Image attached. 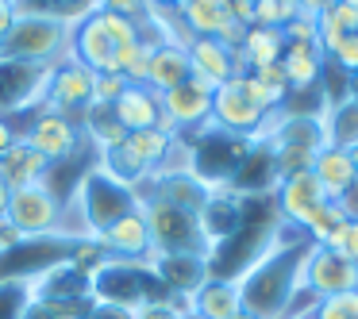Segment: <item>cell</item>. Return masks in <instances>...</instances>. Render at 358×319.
Returning a JSON list of instances; mask_svg holds the SVG:
<instances>
[{
  "label": "cell",
  "mask_w": 358,
  "mask_h": 319,
  "mask_svg": "<svg viewBox=\"0 0 358 319\" xmlns=\"http://www.w3.org/2000/svg\"><path fill=\"white\" fill-rule=\"evenodd\" d=\"M301 262H304V250H296L293 258H278V262H273V254H262L247 269V277L239 281L243 308L262 319H281L293 292L301 288Z\"/></svg>",
  "instance_id": "cell-1"
},
{
  "label": "cell",
  "mask_w": 358,
  "mask_h": 319,
  "mask_svg": "<svg viewBox=\"0 0 358 319\" xmlns=\"http://www.w3.org/2000/svg\"><path fill=\"white\" fill-rule=\"evenodd\" d=\"M139 212L147 219L150 231V250L155 254H189V258H208V239L201 231V216L189 208L162 200V196H147L139 200Z\"/></svg>",
  "instance_id": "cell-2"
},
{
  "label": "cell",
  "mask_w": 358,
  "mask_h": 319,
  "mask_svg": "<svg viewBox=\"0 0 358 319\" xmlns=\"http://www.w3.org/2000/svg\"><path fill=\"white\" fill-rule=\"evenodd\" d=\"M0 58L31 62V66H58L70 58V27L47 16L20 12L12 31L0 39Z\"/></svg>",
  "instance_id": "cell-3"
},
{
  "label": "cell",
  "mask_w": 358,
  "mask_h": 319,
  "mask_svg": "<svg viewBox=\"0 0 358 319\" xmlns=\"http://www.w3.org/2000/svg\"><path fill=\"white\" fill-rule=\"evenodd\" d=\"M139 200L143 196L135 193V188L120 185L104 165H96L78 188V204H81V212H85V235L89 239H101L116 219H124L127 212L139 208Z\"/></svg>",
  "instance_id": "cell-4"
},
{
  "label": "cell",
  "mask_w": 358,
  "mask_h": 319,
  "mask_svg": "<svg viewBox=\"0 0 358 319\" xmlns=\"http://www.w3.org/2000/svg\"><path fill=\"white\" fill-rule=\"evenodd\" d=\"M301 288H308L316 300H327V296H339V292H358V265L327 246H308L301 262Z\"/></svg>",
  "instance_id": "cell-5"
},
{
  "label": "cell",
  "mask_w": 358,
  "mask_h": 319,
  "mask_svg": "<svg viewBox=\"0 0 358 319\" xmlns=\"http://www.w3.org/2000/svg\"><path fill=\"white\" fill-rule=\"evenodd\" d=\"M4 216L12 219V227L24 239H39V235L58 231V223H62V200H58V193L50 185L16 188Z\"/></svg>",
  "instance_id": "cell-6"
},
{
  "label": "cell",
  "mask_w": 358,
  "mask_h": 319,
  "mask_svg": "<svg viewBox=\"0 0 358 319\" xmlns=\"http://www.w3.org/2000/svg\"><path fill=\"white\" fill-rule=\"evenodd\" d=\"M50 70L55 66H31V62L0 58V119H8L12 112H24L31 104L47 101Z\"/></svg>",
  "instance_id": "cell-7"
},
{
  "label": "cell",
  "mask_w": 358,
  "mask_h": 319,
  "mask_svg": "<svg viewBox=\"0 0 358 319\" xmlns=\"http://www.w3.org/2000/svg\"><path fill=\"white\" fill-rule=\"evenodd\" d=\"M93 85H96V73L89 66H81L78 58L58 62L50 70V85H47V112H62V116L85 112L93 104Z\"/></svg>",
  "instance_id": "cell-8"
},
{
  "label": "cell",
  "mask_w": 358,
  "mask_h": 319,
  "mask_svg": "<svg viewBox=\"0 0 358 319\" xmlns=\"http://www.w3.org/2000/svg\"><path fill=\"white\" fill-rule=\"evenodd\" d=\"M243 77H247V73H239V77H231L227 85L216 89V101H212V119L220 124V131L250 139V135H255V127L262 124L266 112L250 101L247 81H243Z\"/></svg>",
  "instance_id": "cell-9"
},
{
  "label": "cell",
  "mask_w": 358,
  "mask_h": 319,
  "mask_svg": "<svg viewBox=\"0 0 358 319\" xmlns=\"http://www.w3.org/2000/svg\"><path fill=\"white\" fill-rule=\"evenodd\" d=\"M212 101H216V89H208L204 81L189 77L178 89L162 93V119L173 131H196L204 119L212 116Z\"/></svg>",
  "instance_id": "cell-10"
},
{
  "label": "cell",
  "mask_w": 358,
  "mask_h": 319,
  "mask_svg": "<svg viewBox=\"0 0 358 319\" xmlns=\"http://www.w3.org/2000/svg\"><path fill=\"white\" fill-rule=\"evenodd\" d=\"M20 135H24L27 147H35L50 165L62 162V158H70L73 150H78V142H81V127L73 124V116L47 112V108H43L39 116H35V124L27 127V131H20Z\"/></svg>",
  "instance_id": "cell-11"
},
{
  "label": "cell",
  "mask_w": 358,
  "mask_h": 319,
  "mask_svg": "<svg viewBox=\"0 0 358 319\" xmlns=\"http://www.w3.org/2000/svg\"><path fill=\"white\" fill-rule=\"evenodd\" d=\"M70 58L89 66L93 73H112V58H116V39L104 27V16L93 12L81 24L70 27Z\"/></svg>",
  "instance_id": "cell-12"
},
{
  "label": "cell",
  "mask_w": 358,
  "mask_h": 319,
  "mask_svg": "<svg viewBox=\"0 0 358 319\" xmlns=\"http://www.w3.org/2000/svg\"><path fill=\"white\" fill-rule=\"evenodd\" d=\"M185 54H189V73H193L196 81H204L208 89H220V85H227L231 77L243 73L239 50L224 47L220 39H196Z\"/></svg>",
  "instance_id": "cell-13"
},
{
  "label": "cell",
  "mask_w": 358,
  "mask_h": 319,
  "mask_svg": "<svg viewBox=\"0 0 358 319\" xmlns=\"http://www.w3.org/2000/svg\"><path fill=\"white\" fill-rule=\"evenodd\" d=\"M324 200H327V193L320 188V181L312 177V170L278 181V216H281V223L301 227L304 216H308L312 208H320Z\"/></svg>",
  "instance_id": "cell-14"
},
{
  "label": "cell",
  "mask_w": 358,
  "mask_h": 319,
  "mask_svg": "<svg viewBox=\"0 0 358 319\" xmlns=\"http://www.w3.org/2000/svg\"><path fill=\"white\" fill-rule=\"evenodd\" d=\"M112 116L124 131H150L162 127V96L147 85H127L120 101L112 104Z\"/></svg>",
  "instance_id": "cell-15"
},
{
  "label": "cell",
  "mask_w": 358,
  "mask_h": 319,
  "mask_svg": "<svg viewBox=\"0 0 358 319\" xmlns=\"http://www.w3.org/2000/svg\"><path fill=\"white\" fill-rule=\"evenodd\" d=\"M50 162L39 154L35 147H27L24 135L8 147V154L0 158V181L16 193V188H31V185H47Z\"/></svg>",
  "instance_id": "cell-16"
},
{
  "label": "cell",
  "mask_w": 358,
  "mask_h": 319,
  "mask_svg": "<svg viewBox=\"0 0 358 319\" xmlns=\"http://www.w3.org/2000/svg\"><path fill=\"white\" fill-rule=\"evenodd\" d=\"M101 246L108 250V254H116L120 262H139V258H147L150 254V231H147L143 212L135 208V212H127L124 219H116V223L101 235Z\"/></svg>",
  "instance_id": "cell-17"
},
{
  "label": "cell",
  "mask_w": 358,
  "mask_h": 319,
  "mask_svg": "<svg viewBox=\"0 0 358 319\" xmlns=\"http://www.w3.org/2000/svg\"><path fill=\"white\" fill-rule=\"evenodd\" d=\"M193 308L201 319H231L243 311V288L239 281L227 277H208L201 288L193 292Z\"/></svg>",
  "instance_id": "cell-18"
},
{
  "label": "cell",
  "mask_w": 358,
  "mask_h": 319,
  "mask_svg": "<svg viewBox=\"0 0 358 319\" xmlns=\"http://www.w3.org/2000/svg\"><path fill=\"white\" fill-rule=\"evenodd\" d=\"M312 177L320 181V188L327 193V200H339V196L358 181L355 177V162H350V150L327 142V147L316 154V162H312Z\"/></svg>",
  "instance_id": "cell-19"
},
{
  "label": "cell",
  "mask_w": 358,
  "mask_h": 319,
  "mask_svg": "<svg viewBox=\"0 0 358 319\" xmlns=\"http://www.w3.org/2000/svg\"><path fill=\"white\" fill-rule=\"evenodd\" d=\"M324 62H327V54L320 50V43H285L281 66H285L289 89L308 93V89L320 81V73H324Z\"/></svg>",
  "instance_id": "cell-20"
},
{
  "label": "cell",
  "mask_w": 358,
  "mask_h": 319,
  "mask_svg": "<svg viewBox=\"0 0 358 319\" xmlns=\"http://www.w3.org/2000/svg\"><path fill=\"white\" fill-rule=\"evenodd\" d=\"M193 73H189V54L181 47H158L155 54H150V66H147V81L143 85L155 89L158 96L170 93V89H178L181 81H189Z\"/></svg>",
  "instance_id": "cell-21"
},
{
  "label": "cell",
  "mask_w": 358,
  "mask_h": 319,
  "mask_svg": "<svg viewBox=\"0 0 358 319\" xmlns=\"http://www.w3.org/2000/svg\"><path fill=\"white\" fill-rule=\"evenodd\" d=\"M281 54H285V35L281 31H273V27H247V39H243V47H239V66H243V73H255V70H262V66H273V62H281Z\"/></svg>",
  "instance_id": "cell-22"
},
{
  "label": "cell",
  "mask_w": 358,
  "mask_h": 319,
  "mask_svg": "<svg viewBox=\"0 0 358 319\" xmlns=\"http://www.w3.org/2000/svg\"><path fill=\"white\" fill-rule=\"evenodd\" d=\"M178 12L196 39H216V35L224 31V24L231 20L227 0H181Z\"/></svg>",
  "instance_id": "cell-23"
},
{
  "label": "cell",
  "mask_w": 358,
  "mask_h": 319,
  "mask_svg": "<svg viewBox=\"0 0 358 319\" xmlns=\"http://www.w3.org/2000/svg\"><path fill=\"white\" fill-rule=\"evenodd\" d=\"M16 8L27 12V16H47V20H58V24L73 27L85 16L101 12V0H16Z\"/></svg>",
  "instance_id": "cell-24"
},
{
  "label": "cell",
  "mask_w": 358,
  "mask_h": 319,
  "mask_svg": "<svg viewBox=\"0 0 358 319\" xmlns=\"http://www.w3.org/2000/svg\"><path fill=\"white\" fill-rule=\"evenodd\" d=\"M324 131L331 147H358V104L355 101H331L324 112Z\"/></svg>",
  "instance_id": "cell-25"
},
{
  "label": "cell",
  "mask_w": 358,
  "mask_h": 319,
  "mask_svg": "<svg viewBox=\"0 0 358 319\" xmlns=\"http://www.w3.org/2000/svg\"><path fill=\"white\" fill-rule=\"evenodd\" d=\"M343 223H347V216H343L339 200H324L320 208H312L308 216H304L301 231L308 235V242H312V246H327V242H331V235L339 231Z\"/></svg>",
  "instance_id": "cell-26"
},
{
  "label": "cell",
  "mask_w": 358,
  "mask_h": 319,
  "mask_svg": "<svg viewBox=\"0 0 358 319\" xmlns=\"http://www.w3.org/2000/svg\"><path fill=\"white\" fill-rule=\"evenodd\" d=\"M155 196H162V200L178 204V208L201 212V208H204V200H208L212 193L193 177V173H185V177H162V181H158V193H155Z\"/></svg>",
  "instance_id": "cell-27"
},
{
  "label": "cell",
  "mask_w": 358,
  "mask_h": 319,
  "mask_svg": "<svg viewBox=\"0 0 358 319\" xmlns=\"http://www.w3.org/2000/svg\"><path fill=\"white\" fill-rule=\"evenodd\" d=\"M81 116H85V131L93 135L96 142H101V154H104V150H112V147H120V142L127 139V131L116 124L112 108H96V104H89Z\"/></svg>",
  "instance_id": "cell-28"
},
{
  "label": "cell",
  "mask_w": 358,
  "mask_h": 319,
  "mask_svg": "<svg viewBox=\"0 0 358 319\" xmlns=\"http://www.w3.org/2000/svg\"><path fill=\"white\" fill-rule=\"evenodd\" d=\"M35 304L31 281H0V319H27V308Z\"/></svg>",
  "instance_id": "cell-29"
},
{
  "label": "cell",
  "mask_w": 358,
  "mask_h": 319,
  "mask_svg": "<svg viewBox=\"0 0 358 319\" xmlns=\"http://www.w3.org/2000/svg\"><path fill=\"white\" fill-rule=\"evenodd\" d=\"M296 16H301V4L296 0H255V24L258 27L285 31Z\"/></svg>",
  "instance_id": "cell-30"
},
{
  "label": "cell",
  "mask_w": 358,
  "mask_h": 319,
  "mask_svg": "<svg viewBox=\"0 0 358 319\" xmlns=\"http://www.w3.org/2000/svg\"><path fill=\"white\" fill-rule=\"evenodd\" d=\"M312 319H358V292L327 296L312 308Z\"/></svg>",
  "instance_id": "cell-31"
},
{
  "label": "cell",
  "mask_w": 358,
  "mask_h": 319,
  "mask_svg": "<svg viewBox=\"0 0 358 319\" xmlns=\"http://www.w3.org/2000/svg\"><path fill=\"white\" fill-rule=\"evenodd\" d=\"M127 89V81L120 73H96V85H93V104L96 108H112L120 101V93Z\"/></svg>",
  "instance_id": "cell-32"
},
{
  "label": "cell",
  "mask_w": 358,
  "mask_h": 319,
  "mask_svg": "<svg viewBox=\"0 0 358 319\" xmlns=\"http://www.w3.org/2000/svg\"><path fill=\"white\" fill-rule=\"evenodd\" d=\"M327 250H335V254L350 258V262L358 265V219H347V223H343L339 231L331 235V242H327Z\"/></svg>",
  "instance_id": "cell-33"
},
{
  "label": "cell",
  "mask_w": 358,
  "mask_h": 319,
  "mask_svg": "<svg viewBox=\"0 0 358 319\" xmlns=\"http://www.w3.org/2000/svg\"><path fill=\"white\" fill-rule=\"evenodd\" d=\"M327 58H331V62L339 66L347 77H350V73H358V35H355V31L343 35V39L331 47V54H327Z\"/></svg>",
  "instance_id": "cell-34"
},
{
  "label": "cell",
  "mask_w": 358,
  "mask_h": 319,
  "mask_svg": "<svg viewBox=\"0 0 358 319\" xmlns=\"http://www.w3.org/2000/svg\"><path fill=\"white\" fill-rule=\"evenodd\" d=\"M255 77L262 81L270 93H278L281 101H285V93H289V77H285V66L281 62H273V66H262V70H255Z\"/></svg>",
  "instance_id": "cell-35"
},
{
  "label": "cell",
  "mask_w": 358,
  "mask_h": 319,
  "mask_svg": "<svg viewBox=\"0 0 358 319\" xmlns=\"http://www.w3.org/2000/svg\"><path fill=\"white\" fill-rule=\"evenodd\" d=\"M147 0H101V12H116V16H127V20H147Z\"/></svg>",
  "instance_id": "cell-36"
},
{
  "label": "cell",
  "mask_w": 358,
  "mask_h": 319,
  "mask_svg": "<svg viewBox=\"0 0 358 319\" xmlns=\"http://www.w3.org/2000/svg\"><path fill=\"white\" fill-rule=\"evenodd\" d=\"M224 47H231V50H239L243 47V39H247V24H239V20H227L224 24V31L216 35Z\"/></svg>",
  "instance_id": "cell-37"
},
{
  "label": "cell",
  "mask_w": 358,
  "mask_h": 319,
  "mask_svg": "<svg viewBox=\"0 0 358 319\" xmlns=\"http://www.w3.org/2000/svg\"><path fill=\"white\" fill-rule=\"evenodd\" d=\"M20 242H27V239L16 231V227H12V219H8V216H0V254H8V250H16Z\"/></svg>",
  "instance_id": "cell-38"
},
{
  "label": "cell",
  "mask_w": 358,
  "mask_h": 319,
  "mask_svg": "<svg viewBox=\"0 0 358 319\" xmlns=\"http://www.w3.org/2000/svg\"><path fill=\"white\" fill-rule=\"evenodd\" d=\"M227 12H231V20L255 27V0H227Z\"/></svg>",
  "instance_id": "cell-39"
},
{
  "label": "cell",
  "mask_w": 358,
  "mask_h": 319,
  "mask_svg": "<svg viewBox=\"0 0 358 319\" xmlns=\"http://www.w3.org/2000/svg\"><path fill=\"white\" fill-rule=\"evenodd\" d=\"M135 319H178V316H173L162 300H150V304H139V308H135Z\"/></svg>",
  "instance_id": "cell-40"
},
{
  "label": "cell",
  "mask_w": 358,
  "mask_h": 319,
  "mask_svg": "<svg viewBox=\"0 0 358 319\" xmlns=\"http://www.w3.org/2000/svg\"><path fill=\"white\" fill-rule=\"evenodd\" d=\"M20 8H16V0H0V39L12 31V24H16Z\"/></svg>",
  "instance_id": "cell-41"
},
{
  "label": "cell",
  "mask_w": 358,
  "mask_h": 319,
  "mask_svg": "<svg viewBox=\"0 0 358 319\" xmlns=\"http://www.w3.org/2000/svg\"><path fill=\"white\" fill-rule=\"evenodd\" d=\"M339 208H343V216H347V219H358V181L339 196Z\"/></svg>",
  "instance_id": "cell-42"
},
{
  "label": "cell",
  "mask_w": 358,
  "mask_h": 319,
  "mask_svg": "<svg viewBox=\"0 0 358 319\" xmlns=\"http://www.w3.org/2000/svg\"><path fill=\"white\" fill-rule=\"evenodd\" d=\"M296 4H301V16H304V20H316L320 12L331 8L335 0H296Z\"/></svg>",
  "instance_id": "cell-43"
},
{
  "label": "cell",
  "mask_w": 358,
  "mask_h": 319,
  "mask_svg": "<svg viewBox=\"0 0 358 319\" xmlns=\"http://www.w3.org/2000/svg\"><path fill=\"white\" fill-rule=\"evenodd\" d=\"M16 139H20V131H16V127H12V124H8V119H0V158L8 154V147H12V142H16Z\"/></svg>",
  "instance_id": "cell-44"
},
{
  "label": "cell",
  "mask_w": 358,
  "mask_h": 319,
  "mask_svg": "<svg viewBox=\"0 0 358 319\" xmlns=\"http://www.w3.org/2000/svg\"><path fill=\"white\" fill-rule=\"evenodd\" d=\"M8 200H12V188L4 185V181H0V216H4V212H8Z\"/></svg>",
  "instance_id": "cell-45"
},
{
  "label": "cell",
  "mask_w": 358,
  "mask_h": 319,
  "mask_svg": "<svg viewBox=\"0 0 358 319\" xmlns=\"http://www.w3.org/2000/svg\"><path fill=\"white\" fill-rule=\"evenodd\" d=\"M347 101L358 104V73H350V85H347Z\"/></svg>",
  "instance_id": "cell-46"
},
{
  "label": "cell",
  "mask_w": 358,
  "mask_h": 319,
  "mask_svg": "<svg viewBox=\"0 0 358 319\" xmlns=\"http://www.w3.org/2000/svg\"><path fill=\"white\" fill-rule=\"evenodd\" d=\"M150 8H181V0H147Z\"/></svg>",
  "instance_id": "cell-47"
},
{
  "label": "cell",
  "mask_w": 358,
  "mask_h": 319,
  "mask_svg": "<svg viewBox=\"0 0 358 319\" xmlns=\"http://www.w3.org/2000/svg\"><path fill=\"white\" fill-rule=\"evenodd\" d=\"M231 319H262V316H255V311H247V308H243L239 316H231Z\"/></svg>",
  "instance_id": "cell-48"
},
{
  "label": "cell",
  "mask_w": 358,
  "mask_h": 319,
  "mask_svg": "<svg viewBox=\"0 0 358 319\" xmlns=\"http://www.w3.org/2000/svg\"><path fill=\"white\" fill-rule=\"evenodd\" d=\"M350 162H355V177H358V147H350Z\"/></svg>",
  "instance_id": "cell-49"
},
{
  "label": "cell",
  "mask_w": 358,
  "mask_h": 319,
  "mask_svg": "<svg viewBox=\"0 0 358 319\" xmlns=\"http://www.w3.org/2000/svg\"><path fill=\"white\" fill-rule=\"evenodd\" d=\"M285 319H301V316H285ZM308 319H312V316H308Z\"/></svg>",
  "instance_id": "cell-50"
},
{
  "label": "cell",
  "mask_w": 358,
  "mask_h": 319,
  "mask_svg": "<svg viewBox=\"0 0 358 319\" xmlns=\"http://www.w3.org/2000/svg\"><path fill=\"white\" fill-rule=\"evenodd\" d=\"M185 319H201V316H185Z\"/></svg>",
  "instance_id": "cell-51"
}]
</instances>
